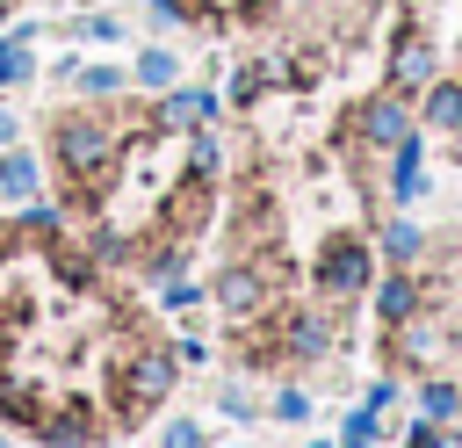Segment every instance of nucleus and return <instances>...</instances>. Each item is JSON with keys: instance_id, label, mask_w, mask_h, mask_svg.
<instances>
[{"instance_id": "obj_13", "label": "nucleus", "mask_w": 462, "mask_h": 448, "mask_svg": "<svg viewBox=\"0 0 462 448\" xmlns=\"http://www.w3.org/2000/svg\"><path fill=\"white\" fill-rule=\"evenodd\" d=\"M173 72H180V65H173V51H159V43H152V51H137V79H144V87H173Z\"/></svg>"}, {"instance_id": "obj_18", "label": "nucleus", "mask_w": 462, "mask_h": 448, "mask_svg": "<svg viewBox=\"0 0 462 448\" xmlns=\"http://www.w3.org/2000/svg\"><path fill=\"white\" fill-rule=\"evenodd\" d=\"M7 137H14V116H7V108H0V145H7Z\"/></svg>"}, {"instance_id": "obj_8", "label": "nucleus", "mask_w": 462, "mask_h": 448, "mask_svg": "<svg viewBox=\"0 0 462 448\" xmlns=\"http://www.w3.org/2000/svg\"><path fill=\"white\" fill-rule=\"evenodd\" d=\"M419 116H426L433 130H455V137H462V79H433V87L419 94Z\"/></svg>"}, {"instance_id": "obj_20", "label": "nucleus", "mask_w": 462, "mask_h": 448, "mask_svg": "<svg viewBox=\"0 0 462 448\" xmlns=\"http://www.w3.org/2000/svg\"><path fill=\"white\" fill-rule=\"evenodd\" d=\"M0 448H14V441H0Z\"/></svg>"}, {"instance_id": "obj_17", "label": "nucleus", "mask_w": 462, "mask_h": 448, "mask_svg": "<svg viewBox=\"0 0 462 448\" xmlns=\"http://www.w3.org/2000/svg\"><path fill=\"white\" fill-rule=\"evenodd\" d=\"M166 448H202V434H195V419H180V426L166 434Z\"/></svg>"}, {"instance_id": "obj_21", "label": "nucleus", "mask_w": 462, "mask_h": 448, "mask_svg": "<svg viewBox=\"0 0 462 448\" xmlns=\"http://www.w3.org/2000/svg\"><path fill=\"white\" fill-rule=\"evenodd\" d=\"M0 14H7V0H0Z\"/></svg>"}, {"instance_id": "obj_19", "label": "nucleus", "mask_w": 462, "mask_h": 448, "mask_svg": "<svg viewBox=\"0 0 462 448\" xmlns=\"http://www.w3.org/2000/svg\"><path fill=\"white\" fill-rule=\"evenodd\" d=\"M361 7H383V0H361Z\"/></svg>"}, {"instance_id": "obj_6", "label": "nucleus", "mask_w": 462, "mask_h": 448, "mask_svg": "<svg viewBox=\"0 0 462 448\" xmlns=\"http://www.w3.org/2000/svg\"><path fill=\"white\" fill-rule=\"evenodd\" d=\"M390 195L397 202H419L426 195V145H419V130L404 145H390Z\"/></svg>"}, {"instance_id": "obj_5", "label": "nucleus", "mask_w": 462, "mask_h": 448, "mask_svg": "<svg viewBox=\"0 0 462 448\" xmlns=\"http://www.w3.org/2000/svg\"><path fill=\"white\" fill-rule=\"evenodd\" d=\"M217 296H224V311H231V318H253V311L267 303V267H260V260H238V267H224Z\"/></svg>"}, {"instance_id": "obj_10", "label": "nucleus", "mask_w": 462, "mask_h": 448, "mask_svg": "<svg viewBox=\"0 0 462 448\" xmlns=\"http://www.w3.org/2000/svg\"><path fill=\"white\" fill-rule=\"evenodd\" d=\"M411 303H419V282H411V275H390V282L375 289V318H383V325H404Z\"/></svg>"}, {"instance_id": "obj_11", "label": "nucleus", "mask_w": 462, "mask_h": 448, "mask_svg": "<svg viewBox=\"0 0 462 448\" xmlns=\"http://www.w3.org/2000/svg\"><path fill=\"white\" fill-rule=\"evenodd\" d=\"M0 195H14V202L36 195V159L29 152H0Z\"/></svg>"}, {"instance_id": "obj_2", "label": "nucleus", "mask_w": 462, "mask_h": 448, "mask_svg": "<svg viewBox=\"0 0 462 448\" xmlns=\"http://www.w3.org/2000/svg\"><path fill=\"white\" fill-rule=\"evenodd\" d=\"M368 267H375V253H368V238H354V231H332V238L318 246V289H325V296H354V289L368 282Z\"/></svg>"}, {"instance_id": "obj_12", "label": "nucleus", "mask_w": 462, "mask_h": 448, "mask_svg": "<svg viewBox=\"0 0 462 448\" xmlns=\"http://www.w3.org/2000/svg\"><path fill=\"white\" fill-rule=\"evenodd\" d=\"M383 253H390V260H419V253H426V231L397 217V224H383Z\"/></svg>"}, {"instance_id": "obj_14", "label": "nucleus", "mask_w": 462, "mask_h": 448, "mask_svg": "<svg viewBox=\"0 0 462 448\" xmlns=\"http://www.w3.org/2000/svg\"><path fill=\"white\" fill-rule=\"evenodd\" d=\"M72 79H79V94H94V101H108V94L123 87V72H116V65H87V72H72Z\"/></svg>"}, {"instance_id": "obj_7", "label": "nucleus", "mask_w": 462, "mask_h": 448, "mask_svg": "<svg viewBox=\"0 0 462 448\" xmlns=\"http://www.w3.org/2000/svg\"><path fill=\"white\" fill-rule=\"evenodd\" d=\"M166 383H173V354H137L130 361V397H123V412H137V405H152V397H166Z\"/></svg>"}, {"instance_id": "obj_16", "label": "nucleus", "mask_w": 462, "mask_h": 448, "mask_svg": "<svg viewBox=\"0 0 462 448\" xmlns=\"http://www.w3.org/2000/svg\"><path fill=\"white\" fill-rule=\"evenodd\" d=\"M455 412V390L448 383H426V419H448Z\"/></svg>"}, {"instance_id": "obj_3", "label": "nucleus", "mask_w": 462, "mask_h": 448, "mask_svg": "<svg viewBox=\"0 0 462 448\" xmlns=\"http://www.w3.org/2000/svg\"><path fill=\"white\" fill-rule=\"evenodd\" d=\"M354 130L375 145V152H390V145H404L411 137V108H404V94H375V101H361V116H354Z\"/></svg>"}, {"instance_id": "obj_1", "label": "nucleus", "mask_w": 462, "mask_h": 448, "mask_svg": "<svg viewBox=\"0 0 462 448\" xmlns=\"http://www.w3.org/2000/svg\"><path fill=\"white\" fill-rule=\"evenodd\" d=\"M51 145H58V166H65L79 188H94V181L116 166V130H108L101 116H65Z\"/></svg>"}, {"instance_id": "obj_15", "label": "nucleus", "mask_w": 462, "mask_h": 448, "mask_svg": "<svg viewBox=\"0 0 462 448\" xmlns=\"http://www.w3.org/2000/svg\"><path fill=\"white\" fill-rule=\"evenodd\" d=\"M79 36H94V43H116V36H123V22H116V14H87V22H79Z\"/></svg>"}, {"instance_id": "obj_4", "label": "nucleus", "mask_w": 462, "mask_h": 448, "mask_svg": "<svg viewBox=\"0 0 462 448\" xmlns=\"http://www.w3.org/2000/svg\"><path fill=\"white\" fill-rule=\"evenodd\" d=\"M433 87V36H397V51H390V94H426Z\"/></svg>"}, {"instance_id": "obj_9", "label": "nucleus", "mask_w": 462, "mask_h": 448, "mask_svg": "<svg viewBox=\"0 0 462 448\" xmlns=\"http://www.w3.org/2000/svg\"><path fill=\"white\" fill-rule=\"evenodd\" d=\"M209 116H217V94L209 87H173L159 101V123H209Z\"/></svg>"}]
</instances>
